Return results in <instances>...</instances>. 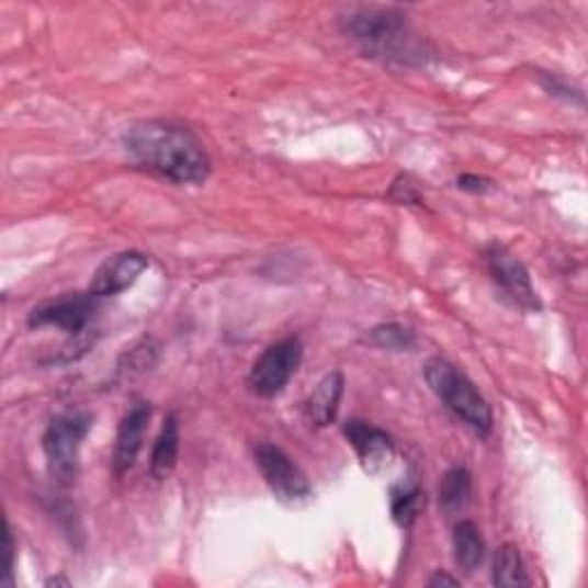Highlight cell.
I'll return each instance as SVG.
<instances>
[{
    "label": "cell",
    "mask_w": 588,
    "mask_h": 588,
    "mask_svg": "<svg viewBox=\"0 0 588 588\" xmlns=\"http://www.w3.org/2000/svg\"><path fill=\"white\" fill-rule=\"evenodd\" d=\"M147 267H150V260L138 251L115 253L97 267L88 292L97 299L115 297V294L129 290L140 279V274Z\"/></svg>",
    "instance_id": "30bf717a"
},
{
    "label": "cell",
    "mask_w": 588,
    "mask_h": 588,
    "mask_svg": "<svg viewBox=\"0 0 588 588\" xmlns=\"http://www.w3.org/2000/svg\"><path fill=\"white\" fill-rule=\"evenodd\" d=\"M44 586H71V584L65 577H52V579L44 581Z\"/></svg>",
    "instance_id": "cb8c5ba5"
},
{
    "label": "cell",
    "mask_w": 588,
    "mask_h": 588,
    "mask_svg": "<svg viewBox=\"0 0 588 588\" xmlns=\"http://www.w3.org/2000/svg\"><path fill=\"white\" fill-rule=\"evenodd\" d=\"M493 584L495 586H529L531 579L524 570L520 547L514 543H504L497 550L493 563Z\"/></svg>",
    "instance_id": "e0dca14e"
},
{
    "label": "cell",
    "mask_w": 588,
    "mask_h": 588,
    "mask_svg": "<svg viewBox=\"0 0 588 588\" xmlns=\"http://www.w3.org/2000/svg\"><path fill=\"white\" fill-rule=\"evenodd\" d=\"M302 359L304 346L297 336L272 342L251 365V373L247 377L249 391L264 400L276 398L283 394V388L294 377V373L299 371Z\"/></svg>",
    "instance_id": "5b68a950"
},
{
    "label": "cell",
    "mask_w": 588,
    "mask_h": 588,
    "mask_svg": "<svg viewBox=\"0 0 588 588\" xmlns=\"http://www.w3.org/2000/svg\"><path fill=\"white\" fill-rule=\"evenodd\" d=\"M388 199L396 201L398 205H423V195L419 191V186H416V182L409 178V176H400L394 186H391L388 191Z\"/></svg>",
    "instance_id": "d6986e66"
},
{
    "label": "cell",
    "mask_w": 588,
    "mask_h": 588,
    "mask_svg": "<svg viewBox=\"0 0 588 588\" xmlns=\"http://www.w3.org/2000/svg\"><path fill=\"white\" fill-rule=\"evenodd\" d=\"M457 584H460V579H455V577H451L446 573H437V575H432L428 579V586H432V588H437V586H457Z\"/></svg>",
    "instance_id": "603a6c76"
},
{
    "label": "cell",
    "mask_w": 588,
    "mask_h": 588,
    "mask_svg": "<svg viewBox=\"0 0 588 588\" xmlns=\"http://www.w3.org/2000/svg\"><path fill=\"white\" fill-rule=\"evenodd\" d=\"M342 29L365 56L400 65L426 63L407 14L396 8H357L342 19Z\"/></svg>",
    "instance_id": "7a4b0ae2"
},
{
    "label": "cell",
    "mask_w": 588,
    "mask_h": 588,
    "mask_svg": "<svg viewBox=\"0 0 588 588\" xmlns=\"http://www.w3.org/2000/svg\"><path fill=\"white\" fill-rule=\"evenodd\" d=\"M125 147L136 166L168 182L203 184L212 173L203 143L170 122L147 120L132 125L125 134Z\"/></svg>",
    "instance_id": "6da1fadb"
},
{
    "label": "cell",
    "mask_w": 588,
    "mask_h": 588,
    "mask_svg": "<svg viewBox=\"0 0 588 588\" xmlns=\"http://www.w3.org/2000/svg\"><path fill=\"white\" fill-rule=\"evenodd\" d=\"M541 83H543V88H545L550 94H554V97H563V100H566V102H573L575 97H577V102H581V92L573 90L570 86H566L561 79H556L554 74H547L545 79H541Z\"/></svg>",
    "instance_id": "ffe728a7"
},
{
    "label": "cell",
    "mask_w": 588,
    "mask_h": 588,
    "mask_svg": "<svg viewBox=\"0 0 588 588\" xmlns=\"http://www.w3.org/2000/svg\"><path fill=\"white\" fill-rule=\"evenodd\" d=\"M487 272L493 276V281L497 283V287L504 292V297L522 310L535 313L541 310V297H538V292L533 287L529 269L522 264V260L518 256H512L504 244L493 241L487 244L483 251Z\"/></svg>",
    "instance_id": "52a82bcc"
},
{
    "label": "cell",
    "mask_w": 588,
    "mask_h": 588,
    "mask_svg": "<svg viewBox=\"0 0 588 588\" xmlns=\"http://www.w3.org/2000/svg\"><path fill=\"white\" fill-rule=\"evenodd\" d=\"M457 186L462 191H470V193H485V191L493 189V180L480 178V176H460Z\"/></svg>",
    "instance_id": "7402d4cb"
},
{
    "label": "cell",
    "mask_w": 588,
    "mask_h": 588,
    "mask_svg": "<svg viewBox=\"0 0 588 588\" xmlns=\"http://www.w3.org/2000/svg\"><path fill=\"white\" fill-rule=\"evenodd\" d=\"M342 434L350 441V446L357 451V457L361 462V467L377 476L384 470L391 467V462L396 457V444L391 434L373 423L361 421V419H350L342 426Z\"/></svg>",
    "instance_id": "9c48e42d"
},
{
    "label": "cell",
    "mask_w": 588,
    "mask_h": 588,
    "mask_svg": "<svg viewBox=\"0 0 588 588\" xmlns=\"http://www.w3.org/2000/svg\"><path fill=\"white\" fill-rule=\"evenodd\" d=\"M178 455H180V423L176 414H168L152 446L150 474L157 480H166L178 467Z\"/></svg>",
    "instance_id": "4fadbf2b"
},
{
    "label": "cell",
    "mask_w": 588,
    "mask_h": 588,
    "mask_svg": "<svg viewBox=\"0 0 588 588\" xmlns=\"http://www.w3.org/2000/svg\"><path fill=\"white\" fill-rule=\"evenodd\" d=\"M90 428H92V414L65 411L58 414L56 419H52L42 437V449L46 455L48 472H52V476L63 487L77 483L81 446Z\"/></svg>",
    "instance_id": "277c9868"
},
{
    "label": "cell",
    "mask_w": 588,
    "mask_h": 588,
    "mask_svg": "<svg viewBox=\"0 0 588 588\" xmlns=\"http://www.w3.org/2000/svg\"><path fill=\"white\" fill-rule=\"evenodd\" d=\"M453 554L462 573H476L485 558V541L472 520H460L453 529Z\"/></svg>",
    "instance_id": "5bb4252c"
},
{
    "label": "cell",
    "mask_w": 588,
    "mask_h": 588,
    "mask_svg": "<svg viewBox=\"0 0 588 588\" xmlns=\"http://www.w3.org/2000/svg\"><path fill=\"white\" fill-rule=\"evenodd\" d=\"M152 407L147 403H136L117 426L115 434V449H113V474L125 476L138 460L143 449V437L150 423Z\"/></svg>",
    "instance_id": "8fae6325"
},
{
    "label": "cell",
    "mask_w": 588,
    "mask_h": 588,
    "mask_svg": "<svg viewBox=\"0 0 588 588\" xmlns=\"http://www.w3.org/2000/svg\"><path fill=\"white\" fill-rule=\"evenodd\" d=\"M97 297L92 294H65V297L44 302L35 306L29 315V327H56L69 336H81L94 317Z\"/></svg>",
    "instance_id": "ba28073f"
},
{
    "label": "cell",
    "mask_w": 588,
    "mask_h": 588,
    "mask_svg": "<svg viewBox=\"0 0 588 588\" xmlns=\"http://www.w3.org/2000/svg\"><path fill=\"white\" fill-rule=\"evenodd\" d=\"M368 338H371L373 346L382 350H391V352H407L416 346V333L409 327L396 325V323L375 327L371 333H368Z\"/></svg>",
    "instance_id": "ac0fdd59"
},
{
    "label": "cell",
    "mask_w": 588,
    "mask_h": 588,
    "mask_svg": "<svg viewBox=\"0 0 588 588\" xmlns=\"http://www.w3.org/2000/svg\"><path fill=\"white\" fill-rule=\"evenodd\" d=\"M256 467L272 495L285 506H302L313 497V485L281 446L262 441L253 449Z\"/></svg>",
    "instance_id": "8992f818"
},
{
    "label": "cell",
    "mask_w": 588,
    "mask_h": 588,
    "mask_svg": "<svg viewBox=\"0 0 588 588\" xmlns=\"http://www.w3.org/2000/svg\"><path fill=\"white\" fill-rule=\"evenodd\" d=\"M423 375L428 386L432 388V394L444 403L464 426H470L476 434L483 437L493 432V409H489L487 400L480 396V391L457 365L441 357H434L426 363Z\"/></svg>",
    "instance_id": "3957f363"
},
{
    "label": "cell",
    "mask_w": 588,
    "mask_h": 588,
    "mask_svg": "<svg viewBox=\"0 0 588 588\" xmlns=\"http://www.w3.org/2000/svg\"><path fill=\"white\" fill-rule=\"evenodd\" d=\"M426 508V489L416 483L396 485L391 489V518L400 527L409 529Z\"/></svg>",
    "instance_id": "2e32d148"
},
{
    "label": "cell",
    "mask_w": 588,
    "mask_h": 588,
    "mask_svg": "<svg viewBox=\"0 0 588 588\" xmlns=\"http://www.w3.org/2000/svg\"><path fill=\"white\" fill-rule=\"evenodd\" d=\"M14 556H16V550H14V535H12L10 524H5V570H3V579H0V584H3V586H12Z\"/></svg>",
    "instance_id": "44dd1931"
},
{
    "label": "cell",
    "mask_w": 588,
    "mask_h": 588,
    "mask_svg": "<svg viewBox=\"0 0 588 588\" xmlns=\"http://www.w3.org/2000/svg\"><path fill=\"white\" fill-rule=\"evenodd\" d=\"M342 391H346V377H342L340 371H331L317 382V386L310 391V396L304 403L306 421L313 428H327L336 421Z\"/></svg>",
    "instance_id": "7c38bea8"
},
{
    "label": "cell",
    "mask_w": 588,
    "mask_h": 588,
    "mask_svg": "<svg viewBox=\"0 0 588 588\" xmlns=\"http://www.w3.org/2000/svg\"><path fill=\"white\" fill-rule=\"evenodd\" d=\"M472 474L464 467H453L439 483V508L444 514H457L472 501Z\"/></svg>",
    "instance_id": "9a60e30c"
}]
</instances>
